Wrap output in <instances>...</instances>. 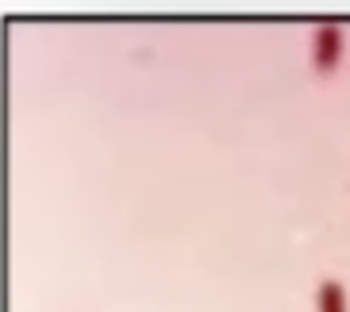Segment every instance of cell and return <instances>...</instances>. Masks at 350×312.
<instances>
[{
    "mask_svg": "<svg viewBox=\"0 0 350 312\" xmlns=\"http://www.w3.org/2000/svg\"><path fill=\"white\" fill-rule=\"evenodd\" d=\"M308 50H312V69L320 77H332L342 65V53H347V31H342V23L324 19L312 31V38H308Z\"/></svg>",
    "mask_w": 350,
    "mask_h": 312,
    "instance_id": "1",
    "label": "cell"
},
{
    "mask_svg": "<svg viewBox=\"0 0 350 312\" xmlns=\"http://www.w3.org/2000/svg\"><path fill=\"white\" fill-rule=\"evenodd\" d=\"M316 312H350L347 309V286L342 278L324 274L316 282Z\"/></svg>",
    "mask_w": 350,
    "mask_h": 312,
    "instance_id": "2",
    "label": "cell"
}]
</instances>
